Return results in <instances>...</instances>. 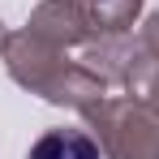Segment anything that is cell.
<instances>
[{
    "label": "cell",
    "instance_id": "1",
    "mask_svg": "<svg viewBox=\"0 0 159 159\" xmlns=\"http://www.w3.org/2000/svg\"><path fill=\"white\" fill-rule=\"evenodd\" d=\"M30 159H99V146L82 129H48L30 146Z\"/></svg>",
    "mask_w": 159,
    "mask_h": 159
}]
</instances>
